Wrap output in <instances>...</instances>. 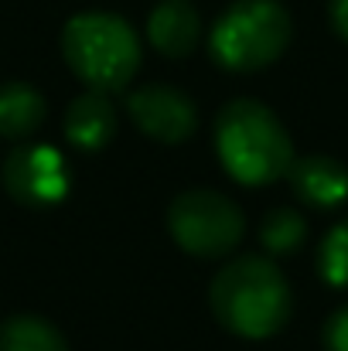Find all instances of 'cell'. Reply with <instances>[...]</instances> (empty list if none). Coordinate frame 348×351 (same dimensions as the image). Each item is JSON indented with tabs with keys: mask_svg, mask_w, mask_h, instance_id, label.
I'll list each match as a JSON object with an SVG mask.
<instances>
[{
	"mask_svg": "<svg viewBox=\"0 0 348 351\" xmlns=\"http://www.w3.org/2000/svg\"><path fill=\"white\" fill-rule=\"evenodd\" d=\"M116 133V110L110 93L89 89L65 110V136L79 150H103Z\"/></svg>",
	"mask_w": 348,
	"mask_h": 351,
	"instance_id": "10",
	"label": "cell"
},
{
	"mask_svg": "<svg viewBox=\"0 0 348 351\" xmlns=\"http://www.w3.org/2000/svg\"><path fill=\"white\" fill-rule=\"evenodd\" d=\"M212 314L222 328L242 338H270L290 317V287L263 256H242L222 266L209 290Z\"/></svg>",
	"mask_w": 348,
	"mask_h": 351,
	"instance_id": "1",
	"label": "cell"
},
{
	"mask_svg": "<svg viewBox=\"0 0 348 351\" xmlns=\"http://www.w3.org/2000/svg\"><path fill=\"white\" fill-rule=\"evenodd\" d=\"M62 55L69 69L100 93H119L140 69V41L119 14H76L62 31Z\"/></svg>",
	"mask_w": 348,
	"mask_h": 351,
	"instance_id": "3",
	"label": "cell"
},
{
	"mask_svg": "<svg viewBox=\"0 0 348 351\" xmlns=\"http://www.w3.org/2000/svg\"><path fill=\"white\" fill-rule=\"evenodd\" d=\"M3 188L7 195L24 205V208H48L58 205L69 191V167L55 147L45 143H27L17 147L3 160Z\"/></svg>",
	"mask_w": 348,
	"mask_h": 351,
	"instance_id": "6",
	"label": "cell"
},
{
	"mask_svg": "<svg viewBox=\"0 0 348 351\" xmlns=\"http://www.w3.org/2000/svg\"><path fill=\"white\" fill-rule=\"evenodd\" d=\"M287 178L308 208H338L348 198V167L328 154L294 157Z\"/></svg>",
	"mask_w": 348,
	"mask_h": 351,
	"instance_id": "8",
	"label": "cell"
},
{
	"mask_svg": "<svg viewBox=\"0 0 348 351\" xmlns=\"http://www.w3.org/2000/svg\"><path fill=\"white\" fill-rule=\"evenodd\" d=\"M318 269H321L325 283L348 290V219H342L332 232L321 239Z\"/></svg>",
	"mask_w": 348,
	"mask_h": 351,
	"instance_id": "14",
	"label": "cell"
},
{
	"mask_svg": "<svg viewBox=\"0 0 348 351\" xmlns=\"http://www.w3.org/2000/svg\"><path fill=\"white\" fill-rule=\"evenodd\" d=\"M212 58L229 72L273 65L290 45V14L277 0H235L212 27Z\"/></svg>",
	"mask_w": 348,
	"mask_h": 351,
	"instance_id": "4",
	"label": "cell"
},
{
	"mask_svg": "<svg viewBox=\"0 0 348 351\" xmlns=\"http://www.w3.org/2000/svg\"><path fill=\"white\" fill-rule=\"evenodd\" d=\"M0 351H69V345L45 317L17 314L0 324Z\"/></svg>",
	"mask_w": 348,
	"mask_h": 351,
	"instance_id": "12",
	"label": "cell"
},
{
	"mask_svg": "<svg viewBox=\"0 0 348 351\" xmlns=\"http://www.w3.org/2000/svg\"><path fill=\"white\" fill-rule=\"evenodd\" d=\"M150 45L167 58H185L202 38V21L192 0H161L147 21Z\"/></svg>",
	"mask_w": 348,
	"mask_h": 351,
	"instance_id": "9",
	"label": "cell"
},
{
	"mask_svg": "<svg viewBox=\"0 0 348 351\" xmlns=\"http://www.w3.org/2000/svg\"><path fill=\"white\" fill-rule=\"evenodd\" d=\"M216 150L235 181L270 184L294 164L290 133L259 99H232L216 119Z\"/></svg>",
	"mask_w": 348,
	"mask_h": 351,
	"instance_id": "2",
	"label": "cell"
},
{
	"mask_svg": "<svg viewBox=\"0 0 348 351\" xmlns=\"http://www.w3.org/2000/svg\"><path fill=\"white\" fill-rule=\"evenodd\" d=\"M325 348L328 351H348V304L338 307L328 324H325Z\"/></svg>",
	"mask_w": 348,
	"mask_h": 351,
	"instance_id": "15",
	"label": "cell"
},
{
	"mask_svg": "<svg viewBox=\"0 0 348 351\" xmlns=\"http://www.w3.org/2000/svg\"><path fill=\"white\" fill-rule=\"evenodd\" d=\"M126 110L147 136L161 143H181L198 126L192 99L174 86H140L137 93H130Z\"/></svg>",
	"mask_w": 348,
	"mask_h": 351,
	"instance_id": "7",
	"label": "cell"
},
{
	"mask_svg": "<svg viewBox=\"0 0 348 351\" xmlns=\"http://www.w3.org/2000/svg\"><path fill=\"white\" fill-rule=\"evenodd\" d=\"M167 229H171V239L185 252L202 256V259H216V256H226L239 245L246 222H242V212L232 198L212 191V188H192L171 202Z\"/></svg>",
	"mask_w": 348,
	"mask_h": 351,
	"instance_id": "5",
	"label": "cell"
},
{
	"mask_svg": "<svg viewBox=\"0 0 348 351\" xmlns=\"http://www.w3.org/2000/svg\"><path fill=\"white\" fill-rule=\"evenodd\" d=\"M304 239H308V222H304V215L294 212V208H273V212L263 219V226H259V242H263V249L273 252V256H290V252H297V249L304 245Z\"/></svg>",
	"mask_w": 348,
	"mask_h": 351,
	"instance_id": "13",
	"label": "cell"
},
{
	"mask_svg": "<svg viewBox=\"0 0 348 351\" xmlns=\"http://www.w3.org/2000/svg\"><path fill=\"white\" fill-rule=\"evenodd\" d=\"M328 14H332V27L348 41V0H328Z\"/></svg>",
	"mask_w": 348,
	"mask_h": 351,
	"instance_id": "16",
	"label": "cell"
},
{
	"mask_svg": "<svg viewBox=\"0 0 348 351\" xmlns=\"http://www.w3.org/2000/svg\"><path fill=\"white\" fill-rule=\"evenodd\" d=\"M45 123V99L27 82L0 86V136L24 140Z\"/></svg>",
	"mask_w": 348,
	"mask_h": 351,
	"instance_id": "11",
	"label": "cell"
}]
</instances>
